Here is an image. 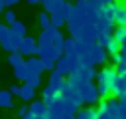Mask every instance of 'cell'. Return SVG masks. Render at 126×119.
Returning <instances> with one entry per match:
<instances>
[{
	"mask_svg": "<svg viewBox=\"0 0 126 119\" xmlns=\"http://www.w3.org/2000/svg\"><path fill=\"white\" fill-rule=\"evenodd\" d=\"M63 52H65L67 56L79 54V52H77V40H75V38H65V46H63Z\"/></svg>",
	"mask_w": 126,
	"mask_h": 119,
	"instance_id": "obj_20",
	"label": "cell"
},
{
	"mask_svg": "<svg viewBox=\"0 0 126 119\" xmlns=\"http://www.w3.org/2000/svg\"><path fill=\"white\" fill-rule=\"evenodd\" d=\"M63 83H65V79H63V75H61L57 69L49 71V85H53V87L61 89V85H63Z\"/></svg>",
	"mask_w": 126,
	"mask_h": 119,
	"instance_id": "obj_17",
	"label": "cell"
},
{
	"mask_svg": "<svg viewBox=\"0 0 126 119\" xmlns=\"http://www.w3.org/2000/svg\"><path fill=\"white\" fill-rule=\"evenodd\" d=\"M59 93H61L67 101H71L73 105H77V107H81V105H83V99H81V95H79V89H75L69 81H65V83L61 85Z\"/></svg>",
	"mask_w": 126,
	"mask_h": 119,
	"instance_id": "obj_7",
	"label": "cell"
},
{
	"mask_svg": "<svg viewBox=\"0 0 126 119\" xmlns=\"http://www.w3.org/2000/svg\"><path fill=\"white\" fill-rule=\"evenodd\" d=\"M0 12H4V8H0Z\"/></svg>",
	"mask_w": 126,
	"mask_h": 119,
	"instance_id": "obj_37",
	"label": "cell"
},
{
	"mask_svg": "<svg viewBox=\"0 0 126 119\" xmlns=\"http://www.w3.org/2000/svg\"><path fill=\"white\" fill-rule=\"evenodd\" d=\"M114 24L126 26V4H116L114 2Z\"/></svg>",
	"mask_w": 126,
	"mask_h": 119,
	"instance_id": "obj_11",
	"label": "cell"
},
{
	"mask_svg": "<svg viewBox=\"0 0 126 119\" xmlns=\"http://www.w3.org/2000/svg\"><path fill=\"white\" fill-rule=\"evenodd\" d=\"M37 46H39V58L41 60H49V61H57L65 52H63V46H65V38L63 34L59 32V28H47V30H41L39 38H37Z\"/></svg>",
	"mask_w": 126,
	"mask_h": 119,
	"instance_id": "obj_1",
	"label": "cell"
},
{
	"mask_svg": "<svg viewBox=\"0 0 126 119\" xmlns=\"http://www.w3.org/2000/svg\"><path fill=\"white\" fill-rule=\"evenodd\" d=\"M112 93L118 99L126 95V71H118V75L114 79V85H112Z\"/></svg>",
	"mask_w": 126,
	"mask_h": 119,
	"instance_id": "obj_9",
	"label": "cell"
},
{
	"mask_svg": "<svg viewBox=\"0 0 126 119\" xmlns=\"http://www.w3.org/2000/svg\"><path fill=\"white\" fill-rule=\"evenodd\" d=\"M18 52H20L24 58L37 56V54H39L37 40H35V38H32V36H24V38H22V44H20V48H18Z\"/></svg>",
	"mask_w": 126,
	"mask_h": 119,
	"instance_id": "obj_6",
	"label": "cell"
},
{
	"mask_svg": "<svg viewBox=\"0 0 126 119\" xmlns=\"http://www.w3.org/2000/svg\"><path fill=\"white\" fill-rule=\"evenodd\" d=\"M116 75H118V69H116L114 65H106V67H102V69L96 73V81H98L100 85H104L106 89L112 91V85H114Z\"/></svg>",
	"mask_w": 126,
	"mask_h": 119,
	"instance_id": "obj_5",
	"label": "cell"
},
{
	"mask_svg": "<svg viewBox=\"0 0 126 119\" xmlns=\"http://www.w3.org/2000/svg\"><path fill=\"white\" fill-rule=\"evenodd\" d=\"M37 22H39V28H41V30L51 28V14H49V12H39Z\"/></svg>",
	"mask_w": 126,
	"mask_h": 119,
	"instance_id": "obj_21",
	"label": "cell"
},
{
	"mask_svg": "<svg viewBox=\"0 0 126 119\" xmlns=\"http://www.w3.org/2000/svg\"><path fill=\"white\" fill-rule=\"evenodd\" d=\"M75 119H98V109H93V107H79Z\"/></svg>",
	"mask_w": 126,
	"mask_h": 119,
	"instance_id": "obj_13",
	"label": "cell"
},
{
	"mask_svg": "<svg viewBox=\"0 0 126 119\" xmlns=\"http://www.w3.org/2000/svg\"><path fill=\"white\" fill-rule=\"evenodd\" d=\"M10 30H12V34H16V36H20V38L28 36V34H26V24H24V22H20V20H16V22L10 26Z\"/></svg>",
	"mask_w": 126,
	"mask_h": 119,
	"instance_id": "obj_22",
	"label": "cell"
},
{
	"mask_svg": "<svg viewBox=\"0 0 126 119\" xmlns=\"http://www.w3.org/2000/svg\"><path fill=\"white\" fill-rule=\"evenodd\" d=\"M30 4H37V2H41V0H28Z\"/></svg>",
	"mask_w": 126,
	"mask_h": 119,
	"instance_id": "obj_36",
	"label": "cell"
},
{
	"mask_svg": "<svg viewBox=\"0 0 126 119\" xmlns=\"http://www.w3.org/2000/svg\"><path fill=\"white\" fill-rule=\"evenodd\" d=\"M33 97H35V87H32L30 83H22L20 85V99L22 101H33Z\"/></svg>",
	"mask_w": 126,
	"mask_h": 119,
	"instance_id": "obj_12",
	"label": "cell"
},
{
	"mask_svg": "<svg viewBox=\"0 0 126 119\" xmlns=\"http://www.w3.org/2000/svg\"><path fill=\"white\" fill-rule=\"evenodd\" d=\"M8 91H10L12 95H16V97H20V85H10V87H8Z\"/></svg>",
	"mask_w": 126,
	"mask_h": 119,
	"instance_id": "obj_33",
	"label": "cell"
},
{
	"mask_svg": "<svg viewBox=\"0 0 126 119\" xmlns=\"http://www.w3.org/2000/svg\"><path fill=\"white\" fill-rule=\"evenodd\" d=\"M106 52H108V54H110V56H114V54H118V52H120V44H118V42H116V40H114V42H112V44H110V48H108V50H106Z\"/></svg>",
	"mask_w": 126,
	"mask_h": 119,
	"instance_id": "obj_29",
	"label": "cell"
},
{
	"mask_svg": "<svg viewBox=\"0 0 126 119\" xmlns=\"http://www.w3.org/2000/svg\"><path fill=\"white\" fill-rule=\"evenodd\" d=\"M0 48L6 52H16L14 42H12V32L6 24H2V28H0Z\"/></svg>",
	"mask_w": 126,
	"mask_h": 119,
	"instance_id": "obj_8",
	"label": "cell"
},
{
	"mask_svg": "<svg viewBox=\"0 0 126 119\" xmlns=\"http://www.w3.org/2000/svg\"><path fill=\"white\" fill-rule=\"evenodd\" d=\"M26 67H28V73H37V75H41L45 69H43V60L39 58V56H32V58H28L26 60Z\"/></svg>",
	"mask_w": 126,
	"mask_h": 119,
	"instance_id": "obj_10",
	"label": "cell"
},
{
	"mask_svg": "<svg viewBox=\"0 0 126 119\" xmlns=\"http://www.w3.org/2000/svg\"><path fill=\"white\" fill-rule=\"evenodd\" d=\"M79 95H81V99H83V103H87V105H93V103H96L98 101V89H96V85L93 83V81H83L79 87Z\"/></svg>",
	"mask_w": 126,
	"mask_h": 119,
	"instance_id": "obj_4",
	"label": "cell"
},
{
	"mask_svg": "<svg viewBox=\"0 0 126 119\" xmlns=\"http://www.w3.org/2000/svg\"><path fill=\"white\" fill-rule=\"evenodd\" d=\"M81 56L79 54H73V56H67V54H63L57 61H55V69L61 73V75H71L79 65H81Z\"/></svg>",
	"mask_w": 126,
	"mask_h": 119,
	"instance_id": "obj_3",
	"label": "cell"
},
{
	"mask_svg": "<svg viewBox=\"0 0 126 119\" xmlns=\"http://www.w3.org/2000/svg\"><path fill=\"white\" fill-rule=\"evenodd\" d=\"M102 4H114V0H100Z\"/></svg>",
	"mask_w": 126,
	"mask_h": 119,
	"instance_id": "obj_35",
	"label": "cell"
},
{
	"mask_svg": "<svg viewBox=\"0 0 126 119\" xmlns=\"http://www.w3.org/2000/svg\"><path fill=\"white\" fill-rule=\"evenodd\" d=\"M120 109H122V115H126V95L120 97Z\"/></svg>",
	"mask_w": 126,
	"mask_h": 119,
	"instance_id": "obj_34",
	"label": "cell"
},
{
	"mask_svg": "<svg viewBox=\"0 0 126 119\" xmlns=\"http://www.w3.org/2000/svg\"><path fill=\"white\" fill-rule=\"evenodd\" d=\"M0 28H2V22H0Z\"/></svg>",
	"mask_w": 126,
	"mask_h": 119,
	"instance_id": "obj_39",
	"label": "cell"
},
{
	"mask_svg": "<svg viewBox=\"0 0 126 119\" xmlns=\"http://www.w3.org/2000/svg\"><path fill=\"white\" fill-rule=\"evenodd\" d=\"M26 83H30L32 87H39L41 85V75H37V73H28V77H26Z\"/></svg>",
	"mask_w": 126,
	"mask_h": 119,
	"instance_id": "obj_27",
	"label": "cell"
},
{
	"mask_svg": "<svg viewBox=\"0 0 126 119\" xmlns=\"http://www.w3.org/2000/svg\"><path fill=\"white\" fill-rule=\"evenodd\" d=\"M112 42H114V38H112V34H100V36L96 38V44H98L100 48H104V50H108Z\"/></svg>",
	"mask_w": 126,
	"mask_h": 119,
	"instance_id": "obj_23",
	"label": "cell"
},
{
	"mask_svg": "<svg viewBox=\"0 0 126 119\" xmlns=\"http://www.w3.org/2000/svg\"><path fill=\"white\" fill-rule=\"evenodd\" d=\"M79 107L67 101L61 93L47 105V119H75Z\"/></svg>",
	"mask_w": 126,
	"mask_h": 119,
	"instance_id": "obj_2",
	"label": "cell"
},
{
	"mask_svg": "<svg viewBox=\"0 0 126 119\" xmlns=\"http://www.w3.org/2000/svg\"><path fill=\"white\" fill-rule=\"evenodd\" d=\"M112 38H114L118 44H122V42L126 40V26H118V28H114V32H112Z\"/></svg>",
	"mask_w": 126,
	"mask_h": 119,
	"instance_id": "obj_26",
	"label": "cell"
},
{
	"mask_svg": "<svg viewBox=\"0 0 126 119\" xmlns=\"http://www.w3.org/2000/svg\"><path fill=\"white\" fill-rule=\"evenodd\" d=\"M4 22H6L8 26H12V24L16 22V14H14V10H10V8H8V10L4 12Z\"/></svg>",
	"mask_w": 126,
	"mask_h": 119,
	"instance_id": "obj_28",
	"label": "cell"
},
{
	"mask_svg": "<svg viewBox=\"0 0 126 119\" xmlns=\"http://www.w3.org/2000/svg\"><path fill=\"white\" fill-rule=\"evenodd\" d=\"M120 60H122V54L118 52V54H114V56H110V61L114 63V65H118L120 63Z\"/></svg>",
	"mask_w": 126,
	"mask_h": 119,
	"instance_id": "obj_32",
	"label": "cell"
},
{
	"mask_svg": "<svg viewBox=\"0 0 126 119\" xmlns=\"http://www.w3.org/2000/svg\"><path fill=\"white\" fill-rule=\"evenodd\" d=\"M12 93L10 91H0V107H14L12 103Z\"/></svg>",
	"mask_w": 126,
	"mask_h": 119,
	"instance_id": "obj_25",
	"label": "cell"
},
{
	"mask_svg": "<svg viewBox=\"0 0 126 119\" xmlns=\"http://www.w3.org/2000/svg\"><path fill=\"white\" fill-rule=\"evenodd\" d=\"M57 95H59V89H57V87H53V85H49V83H47V85L43 87V91H41V99H43L47 105H49Z\"/></svg>",
	"mask_w": 126,
	"mask_h": 119,
	"instance_id": "obj_14",
	"label": "cell"
},
{
	"mask_svg": "<svg viewBox=\"0 0 126 119\" xmlns=\"http://www.w3.org/2000/svg\"><path fill=\"white\" fill-rule=\"evenodd\" d=\"M122 119H126V115H122Z\"/></svg>",
	"mask_w": 126,
	"mask_h": 119,
	"instance_id": "obj_38",
	"label": "cell"
},
{
	"mask_svg": "<svg viewBox=\"0 0 126 119\" xmlns=\"http://www.w3.org/2000/svg\"><path fill=\"white\" fill-rule=\"evenodd\" d=\"M43 69H45V71H53V69H55V61L43 60Z\"/></svg>",
	"mask_w": 126,
	"mask_h": 119,
	"instance_id": "obj_30",
	"label": "cell"
},
{
	"mask_svg": "<svg viewBox=\"0 0 126 119\" xmlns=\"http://www.w3.org/2000/svg\"><path fill=\"white\" fill-rule=\"evenodd\" d=\"M67 0H41V4H43V8H45V12H49V14H53V12H59L61 8H63V4H65Z\"/></svg>",
	"mask_w": 126,
	"mask_h": 119,
	"instance_id": "obj_15",
	"label": "cell"
},
{
	"mask_svg": "<svg viewBox=\"0 0 126 119\" xmlns=\"http://www.w3.org/2000/svg\"><path fill=\"white\" fill-rule=\"evenodd\" d=\"M28 111H30V105H20L18 115H20V117H26V115H28Z\"/></svg>",
	"mask_w": 126,
	"mask_h": 119,
	"instance_id": "obj_31",
	"label": "cell"
},
{
	"mask_svg": "<svg viewBox=\"0 0 126 119\" xmlns=\"http://www.w3.org/2000/svg\"><path fill=\"white\" fill-rule=\"evenodd\" d=\"M14 69V77L18 79V81H26V77H28V67H26V61L24 63H20V65H16V67H12Z\"/></svg>",
	"mask_w": 126,
	"mask_h": 119,
	"instance_id": "obj_18",
	"label": "cell"
},
{
	"mask_svg": "<svg viewBox=\"0 0 126 119\" xmlns=\"http://www.w3.org/2000/svg\"><path fill=\"white\" fill-rule=\"evenodd\" d=\"M63 24H67V18H65V14L59 10V12H53L51 14V26L53 28H61Z\"/></svg>",
	"mask_w": 126,
	"mask_h": 119,
	"instance_id": "obj_19",
	"label": "cell"
},
{
	"mask_svg": "<svg viewBox=\"0 0 126 119\" xmlns=\"http://www.w3.org/2000/svg\"><path fill=\"white\" fill-rule=\"evenodd\" d=\"M30 111L35 115H47V103L43 99H33L30 105Z\"/></svg>",
	"mask_w": 126,
	"mask_h": 119,
	"instance_id": "obj_16",
	"label": "cell"
},
{
	"mask_svg": "<svg viewBox=\"0 0 126 119\" xmlns=\"http://www.w3.org/2000/svg\"><path fill=\"white\" fill-rule=\"evenodd\" d=\"M26 60H24V56L20 54V52H10V56H8V63L12 65V67H16V65H20V63H24Z\"/></svg>",
	"mask_w": 126,
	"mask_h": 119,
	"instance_id": "obj_24",
	"label": "cell"
}]
</instances>
